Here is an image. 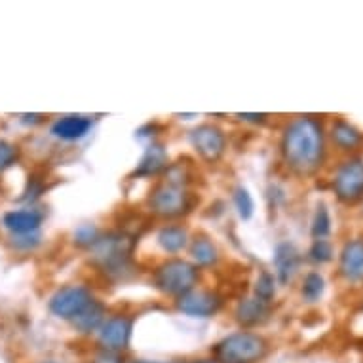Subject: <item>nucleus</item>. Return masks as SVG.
<instances>
[{
  "instance_id": "10",
  "label": "nucleus",
  "mask_w": 363,
  "mask_h": 363,
  "mask_svg": "<svg viewBox=\"0 0 363 363\" xmlns=\"http://www.w3.org/2000/svg\"><path fill=\"white\" fill-rule=\"evenodd\" d=\"M333 191L344 204H354L363 198V160H346L335 173Z\"/></svg>"
},
{
  "instance_id": "27",
  "label": "nucleus",
  "mask_w": 363,
  "mask_h": 363,
  "mask_svg": "<svg viewBox=\"0 0 363 363\" xmlns=\"http://www.w3.org/2000/svg\"><path fill=\"white\" fill-rule=\"evenodd\" d=\"M18 160V146L8 143L4 139H0V172H4L8 167H12Z\"/></svg>"
},
{
  "instance_id": "31",
  "label": "nucleus",
  "mask_w": 363,
  "mask_h": 363,
  "mask_svg": "<svg viewBox=\"0 0 363 363\" xmlns=\"http://www.w3.org/2000/svg\"><path fill=\"white\" fill-rule=\"evenodd\" d=\"M236 118L245 124H263L266 122V114H236Z\"/></svg>"
},
{
  "instance_id": "35",
  "label": "nucleus",
  "mask_w": 363,
  "mask_h": 363,
  "mask_svg": "<svg viewBox=\"0 0 363 363\" xmlns=\"http://www.w3.org/2000/svg\"><path fill=\"white\" fill-rule=\"evenodd\" d=\"M42 363H65V362H57V359H46V362Z\"/></svg>"
},
{
  "instance_id": "25",
  "label": "nucleus",
  "mask_w": 363,
  "mask_h": 363,
  "mask_svg": "<svg viewBox=\"0 0 363 363\" xmlns=\"http://www.w3.org/2000/svg\"><path fill=\"white\" fill-rule=\"evenodd\" d=\"M310 232L314 240H325L331 234V215L324 204L317 205L316 215L312 219Z\"/></svg>"
},
{
  "instance_id": "7",
  "label": "nucleus",
  "mask_w": 363,
  "mask_h": 363,
  "mask_svg": "<svg viewBox=\"0 0 363 363\" xmlns=\"http://www.w3.org/2000/svg\"><path fill=\"white\" fill-rule=\"evenodd\" d=\"M189 143L200 158L207 164H213L225 156L226 133L217 124L205 122L189 132Z\"/></svg>"
},
{
  "instance_id": "11",
  "label": "nucleus",
  "mask_w": 363,
  "mask_h": 363,
  "mask_svg": "<svg viewBox=\"0 0 363 363\" xmlns=\"http://www.w3.org/2000/svg\"><path fill=\"white\" fill-rule=\"evenodd\" d=\"M95 120L86 114H65L53 120L50 135L63 143H78L92 133Z\"/></svg>"
},
{
  "instance_id": "26",
  "label": "nucleus",
  "mask_w": 363,
  "mask_h": 363,
  "mask_svg": "<svg viewBox=\"0 0 363 363\" xmlns=\"http://www.w3.org/2000/svg\"><path fill=\"white\" fill-rule=\"evenodd\" d=\"M308 259L316 264L329 263L333 259V245L327 240H314L308 249Z\"/></svg>"
},
{
  "instance_id": "14",
  "label": "nucleus",
  "mask_w": 363,
  "mask_h": 363,
  "mask_svg": "<svg viewBox=\"0 0 363 363\" xmlns=\"http://www.w3.org/2000/svg\"><path fill=\"white\" fill-rule=\"evenodd\" d=\"M272 266H274V276H276L278 284H291L301 268V253L295 244H291V242L276 244L274 255H272Z\"/></svg>"
},
{
  "instance_id": "22",
  "label": "nucleus",
  "mask_w": 363,
  "mask_h": 363,
  "mask_svg": "<svg viewBox=\"0 0 363 363\" xmlns=\"http://www.w3.org/2000/svg\"><path fill=\"white\" fill-rule=\"evenodd\" d=\"M276 289H278V280L276 276L268 270L259 272L257 280L253 284V295L264 303H270L276 299Z\"/></svg>"
},
{
  "instance_id": "32",
  "label": "nucleus",
  "mask_w": 363,
  "mask_h": 363,
  "mask_svg": "<svg viewBox=\"0 0 363 363\" xmlns=\"http://www.w3.org/2000/svg\"><path fill=\"white\" fill-rule=\"evenodd\" d=\"M42 116L40 114H21L20 122H23V124L27 125H34V124H40L42 122Z\"/></svg>"
},
{
  "instance_id": "6",
  "label": "nucleus",
  "mask_w": 363,
  "mask_h": 363,
  "mask_svg": "<svg viewBox=\"0 0 363 363\" xmlns=\"http://www.w3.org/2000/svg\"><path fill=\"white\" fill-rule=\"evenodd\" d=\"M93 301H95V297H93L92 287L84 284H69L60 287L50 297L48 310L57 320L71 324L74 317H78Z\"/></svg>"
},
{
  "instance_id": "23",
  "label": "nucleus",
  "mask_w": 363,
  "mask_h": 363,
  "mask_svg": "<svg viewBox=\"0 0 363 363\" xmlns=\"http://www.w3.org/2000/svg\"><path fill=\"white\" fill-rule=\"evenodd\" d=\"M232 204L242 221H249L255 215V200L244 185H238L232 191Z\"/></svg>"
},
{
  "instance_id": "16",
  "label": "nucleus",
  "mask_w": 363,
  "mask_h": 363,
  "mask_svg": "<svg viewBox=\"0 0 363 363\" xmlns=\"http://www.w3.org/2000/svg\"><path fill=\"white\" fill-rule=\"evenodd\" d=\"M338 270L350 284L363 282V238H354L344 244L338 259Z\"/></svg>"
},
{
  "instance_id": "20",
  "label": "nucleus",
  "mask_w": 363,
  "mask_h": 363,
  "mask_svg": "<svg viewBox=\"0 0 363 363\" xmlns=\"http://www.w3.org/2000/svg\"><path fill=\"white\" fill-rule=\"evenodd\" d=\"M331 139L341 151H354L362 143V133L344 120H337L331 128Z\"/></svg>"
},
{
  "instance_id": "30",
  "label": "nucleus",
  "mask_w": 363,
  "mask_h": 363,
  "mask_svg": "<svg viewBox=\"0 0 363 363\" xmlns=\"http://www.w3.org/2000/svg\"><path fill=\"white\" fill-rule=\"evenodd\" d=\"M156 132H158V125L156 124H146L143 128H139L137 132H135V137L141 139V141H156Z\"/></svg>"
},
{
  "instance_id": "12",
  "label": "nucleus",
  "mask_w": 363,
  "mask_h": 363,
  "mask_svg": "<svg viewBox=\"0 0 363 363\" xmlns=\"http://www.w3.org/2000/svg\"><path fill=\"white\" fill-rule=\"evenodd\" d=\"M272 314V304L264 303L261 299H257L255 295H247V297H242L234 306V320L238 322V325L242 329H255V327H261L268 320H270Z\"/></svg>"
},
{
  "instance_id": "8",
  "label": "nucleus",
  "mask_w": 363,
  "mask_h": 363,
  "mask_svg": "<svg viewBox=\"0 0 363 363\" xmlns=\"http://www.w3.org/2000/svg\"><path fill=\"white\" fill-rule=\"evenodd\" d=\"M223 306H225L223 295H219L217 291L213 289H204V287H196L183 297L175 299V310L179 314L198 317V320L215 317L223 310Z\"/></svg>"
},
{
  "instance_id": "15",
  "label": "nucleus",
  "mask_w": 363,
  "mask_h": 363,
  "mask_svg": "<svg viewBox=\"0 0 363 363\" xmlns=\"http://www.w3.org/2000/svg\"><path fill=\"white\" fill-rule=\"evenodd\" d=\"M44 223V213L39 210H12L4 213L2 225L12 236H27V234H36Z\"/></svg>"
},
{
  "instance_id": "29",
  "label": "nucleus",
  "mask_w": 363,
  "mask_h": 363,
  "mask_svg": "<svg viewBox=\"0 0 363 363\" xmlns=\"http://www.w3.org/2000/svg\"><path fill=\"white\" fill-rule=\"evenodd\" d=\"M40 232L36 234H27V236H12V245L20 251H31L40 244Z\"/></svg>"
},
{
  "instance_id": "19",
  "label": "nucleus",
  "mask_w": 363,
  "mask_h": 363,
  "mask_svg": "<svg viewBox=\"0 0 363 363\" xmlns=\"http://www.w3.org/2000/svg\"><path fill=\"white\" fill-rule=\"evenodd\" d=\"M107 316H109V314H107L105 303L100 301V299H95L78 317H74L73 322H71V325H73L74 331H76L78 335L90 337V335H95V333L100 331L101 324L105 322Z\"/></svg>"
},
{
  "instance_id": "28",
  "label": "nucleus",
  "mask_w": 363,
  "mask_h": 363,
  "mask_svg": "<svg viewBox=\"0 0 363 363\" xmlns=\"http://www.w3.org/2000/svg\"><path fill=\"white\" fill-rule=\"evenodd\" d=\"M90 363H130L124 357L122 352H111L103 350V348H97L93 352L92 357H90Z\"/></svg>"
},
{
  "instance_id": "24",
  "label": "nucleus",
  "mask_w": 363,
  "mask_h": 363,
  "mask_svg": "<svg viewBox=\"0 0 363 363\" xmlns=\"http://www.w3.org/2000/svg\"><path fill=\"white\" fill-rule=\"evenodd\" d=\"M103 231L97 228L93 223H86V225H80L76 231H74L73 238H74V245L80 247V249H92L93 245L97 244V240L101 238Z\"/></svg>"
},
{
  "instance_id": "1",
  "label": "nucleus",
  "mask_w": 363,
  "mask_h": 363,
  "mask_svg": "<svg viewBox=\"0 0 363 363\" xmlns=\"http://www.w3.org/2000/svg\"><path fill=\"white\" fill-rule=\"evenodd\" d=\"M284 164L299 175L317 172L325 158V133L322 122L312 116H297L285 125L280 141Z\"/></svg>"
},
{
  "instance_id": "33",
  "label": "nucleus",
  "mask_w": 363,
  "mask_h": 363,
  "mask_svg": "<svg viewBox=\"0 0 363 363\" xmlns=\"http://www.w3.org/2000/svg\"><path fill=\"white\" fill-rule=\"evenodd\" d=\"M130 363H177V362H160V359H132Z\"/></svg>"
},
{
  "instance_id": "18",
  "label": "nucleus",
  "mask_w": 363,
  "mask_h": 363,
  "mask_svg": "<svg viewBox=\"0 0 363 363\" xmlns=\"http://www.w3.org/2000/svg\"><path fill=\"white\" fill-rule=\"evenodd\" d=\"M189 255H191V263L196 264L200 270L202 268H213L221 261V251H219L217 244L205 234H198V236L191 238Z\"/></svg>"
},
{
  "instance_id": "4",
  "label": "nucleus",
  "mask_w": 363,
  "mask_h": 363,
  "mask_svg": "<svg viewBox=\"0 0 363 363\" xmlns=\"http://www.w3.org/2000/svg\"><path fill=\"white\" fill-rule=\"evenodd\" d=\"M268 341L257 331L240 329L223 337L212 348L217 363H261L268 356Z\"/></svg>"
},
{
  "instance_id": "2",
  "label": "nucleus",
  "mask_w": 363,
  "mask_h": 363,
  "mask_svg": "<svg viewBox=\"0 0 363 363\" xmlns=\"http://www.w3.org/2000/svg\"><path fill=\"white\" fill-rule=\"evenodd\" d=\"M92 264L111 282H128L135 276L133 238L120 231L103 232L90 249Z\"/></svg>"
},
{
  "instance_id": "9",
  "label": "nucleus",
  "mask_w": 363,
  "mask_h": 363,
  "mask_svg": "<svg viewBox=\"0 0 363 363\" xmlns=\"http://www.w3.org/2000/svg\"><path fill=\"white\" fill-rule=\"evenodd\" d=\"M133 325L135 320L125 314H113L107 316V320L101 324L97 335V344L103 350L124 352L130 348L133 337Z\"/></svg>"
},
{
  "instance_id": "17",
  "label": "nucleus",
  "mask_w": 363,
  "mask_h": 363,
  "mask_svg": "<svg viewBox=\"0 0 363 363\" xmlns=\"http://www.w3.org/2000/svg\"><path fill=\"white\" fill-rule=\"evenodd\" d=\"M156 244H158V247L164 251L165 255L177 257L179 253L189 249L191 234L186 231V226L181 225V223H165L156 232Z\"/></svg>"
},
{
  "instance_id": "3",
  "label": "nucleus",
  "mask_w": 363,
  "mask_h": 363,
  "mask_svg": "<svg viewBox=\"0 0 363 363\" xmlns=\"http://www.w3.org/2000/svg\"><path fill=\"white\" fill-rule=\"evenodd\" d=\"M152 287L164 297L179 299L200 284V268L189 259L167 257L154 266L151 276Z\"/></svg>"
},
{
  "instance_id": "5",
  "label": "nucleus",
  "mask_w": 363,
  "mask_h": 363,
  "mask_svg": "<svg viewBox=\"0 0 363 363\" xmlns=\"http://www.w3.org/2000/svg\"><path fill=\"white\" fill-rule=\"evenodd\" d=\"M146 207L154 217L164 221H175L189 215L194 207V196L185 185H179L167 179H162L152 186L146 198Z\"/></svg>"
},
{
  "instance_id": "13",
  "label": "nucleus",
  "mask_w": 363,
  "mask_h": 363,
  "mask_svg": "<svg viewBox=\"0 0 363 363\" xmlns=\"http://www.w3.org/2000/svg\"><path fill=\"white\" fill-rule=\"evenodd\" d=\"M170 167V152L165 149L164 143L152 141L145 146L143 156L133 170V177L137 179H151L158 177Z\"/></svg>"
},
{
  "instance_id": "34",
  "label": "nucleus",
  "mask_w": 363,
  "mask_h": 363,
  "mask_svg": "<svg viewBox=\"0 0 363 363\" xmlns=\"http://www.w3.org/2000/svg\"><path fill=\"white\" fill-rule=\"evenodd\" d=\"M191 363H217V362H215V359L212 357V359H194V362H191Z\"/></svg>"
},
{
  "instance_id": "21",
  "label": "nucleus",
  "mask_w": 363,
  "mask_h": 363,
  "mask_svg": "<svg viewBox=\"0 0 363 363\" xmlns=\"http://www.w3.org/2000/svg\"><path fill=\"white\" fill-rule=\"evenodd\" d=\"M325 291V280L320 272H308L303 280V287H301V297L304 303H317L324 297Z\"/></svg>"
}]
</instances>
